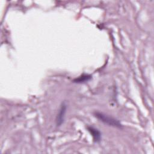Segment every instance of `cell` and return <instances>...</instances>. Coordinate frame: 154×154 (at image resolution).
<instances>
[{
    "instance_id": "cell-2",
    "label": "cell",
    "mask_w": 154,
    "mask_h": 154,
    "mask_svg": "<svg viewBox=\"0 0 154 154\" xmlns=\"http://www.w3.org/2000/svg\"><path fill=\"white\" fill-rule=\"evenodd\" d=\"M67 104L65 102L61 103L60 109L58 110V112L56 117V125L57 126H60L64 121L65 115L67 111Z\"/></svg>"
},
{
    "instance_id": "cell-4",
    "label": "cell",
    "mask_w": 154,
    "mask_h": 154,
    "mask_svg": "<svg viewBox=\"0 0 154 154\" xmlns=\"http://www.w3.org/2000/svg\"><path fill=\"white\" fill-rule=\"evenodd\" d=\"M92 78V76L91 75H85V74H83L81 76L75 78L73 79V82L75 83H78V84H80V83H84V82H87L89 80H90Z\"/></svg>"
},
{
    "instance_id": "cell-3",
    "label": "cell",
    "mask_w": 154,
    "mask_h": 154,
    "mask_svg": "<svg viewBox=\"0 0 154 154\" xmlns=\"http://www.w3.org/2000/svg\"><path fill=\"white\" fill-rule=\"evenodd\" d=\"M87 130L90 133V134L92 135L93 141L96 143H99L101 140V132L99 130H98L97 128H94L93 126H87Z\"/></svg>"
},
{
    "instance_id": "cell-1",
    "label": "cell",
    "mask_w": 154,
    "mask_h": 154,
    "mask_svg": "<svg viewBox=\"0 0 154 154\" xmlns=\"http://www.w3.org/2000/svg\"><path fill=\"white\" fill-rule=\"evenodd\" d=\"M94 115L99 120L109 126L119 129H122L123 128V125L117 119L109 115L100 112H95Z\"/></svg>"
}]
</instances>
